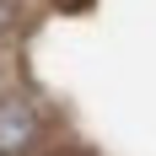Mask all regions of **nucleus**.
Instances as JSON below:
<instances>
[{"label": "nucleus", "mask_w": 156, "mask_h": 156, "mask_svg": "<svg viewBox=\"0 0 156 156\" xmlns=\"http://www.w3.org/2000/svg\"><path fill=\"white\" fill-rule=\"evenodd\" d=\"M48 140V124L38 102L22 92H0V156H38Z\"/></svg>", "instance_id": "f257e3e1"}]
</instances>
